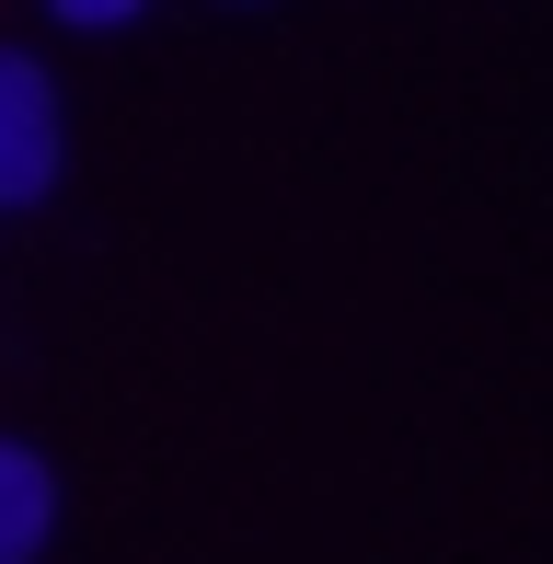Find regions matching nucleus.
<instances>
[{
  "label": "nucleus",
  "mask_w": 553,
  "mask_h": 564,
  "mask_svg": "<svg viewBox=\"0 0 553 564\" xmlns=\"http://www.w3.org/2000/svg\"><path fill=\"white\" fill-rule=\"evenodd\" d=\"M46 530H58V484H46V460H35V449L0 438V564H35V553H46Z\"/></svg>",
  "instance_id": "f03ea898"
},
{
  "label": "nucleus",
  "mask_w": 553,
  "mask_h": 564,
  "mask_svg": "<svg viewBox=\"0 0 553 564\" xmlns=\"http://www.w3.org/2000/svg\"><path fill=\"white\" fill-rule=\"evenodd\" d=\"M58 185V82L0 46V208H35Z\"/></svg>",
  "instance_id": "f257e3e1"
},
{
  "label": "nucleus",
  "mask_w": 553,
  "mask_h": 564,
  "mask_svg": "<svg viewBox=\"0 0 553 564\" xmlns=\"http://www.w3.org/2000/svg\"><path fill=\"white\" fill-rule=\"evenodd\" d=\"M46 12H58V23H82V35H116V23H139L150 0H46Z\"/></svg>",
  "instance_id": "7ed1b4c3"
}]
</instances>
